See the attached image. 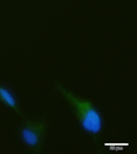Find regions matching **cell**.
<instances>
[{
	"label": "cell",
	"mask_w": 137,
	"mask_h": 154,
	"mask_svg": "<svg viewBox=\"0 0 137 154\" xmlns=\"http://www.w3.org/2000/svg\"><path fill=\"white\" fill-rule=\"evenodd\" d=\"M0 100L13 109H15V111L18 109V106H16V103H15L13 95L7 90H5L1 85H0Z\"/></svg>",
	"instance_id": "obj_3"
},
{
	"label": "cell",
	"mask_w": 137,
	"mask_h": 154,
	"mask_svg": "<svg viewBox=\"0 0 137 154\" xmlns=\"http://www.w3.org/2000/svg\"><path fill=\"white\" fill-rule=\"evenodd\" d=\"M45 132L43 121H32L21 129V137L28 146H37Z\"/></svg>",
	"instance_id": "obj_2"
},
{
	"label": "cell",
	"mask_w": 137,
	"mask_h": 154,
	"mask_svg": "<svg viewBox=\"0 0 137 154\" xmlns=\"http://www.w3.org/2000/svg\"><path fill=\"white\" fill-rule=\"evenodd\" d=\"M59 91L75 111L82 128L90 134L100 133L102 129V118L97 109L93 106V103L86 99L76 97L72 92L64 90L62 87H59Z\"/></svg>",
	"instance_id": "obj_1"
}]
</instances>
